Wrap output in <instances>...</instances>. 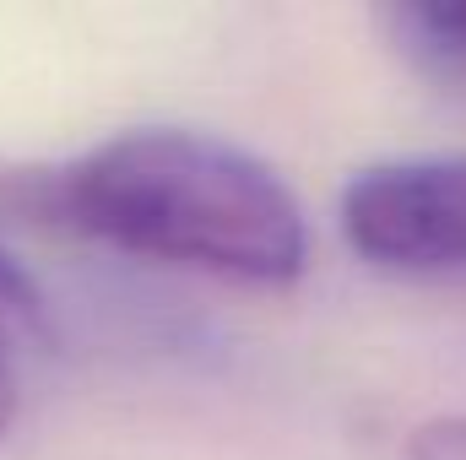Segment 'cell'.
<instances>
[{
    "instance_id": "1",
    "label": "cell",
    "mask_w": 466,
    "mask_h": 460,
    "mask_svg": "<svg viewBox=\"0 0 466 460\" xmlns=\"http://www.w3.org/2000/svg\"><path fill=\"white\" fill-rule=\"evenodd\" d=\"M22 201L76 238L244 287H288L309 265L304 206L288 179L212 130H119L22 185Z\"/></svg>"
},
{
    "instance_id": "6",
    "label": "cell",
    "mask_w": 466,
    "mask_h": 460,
    "mask_svg": "<svg viewBox=\"0 0 466 460\" xmlns=\"http://www.w3.org/2000/svg\"><path fill=\"white\" fill-rule=\"evenodd\" d=\"M16 417V368H11V352H0V428Z\"/></svg>"
},
{
    "instance_id": "3",
    "label": "cell",
    "mask_w": 466,
    "mask_h": 460,
    "mask_svg": "<svg viewBox=\"0 0 466 460\" xmlns=\"http://www.w3.org/2000/svg\"><path fill=\"white\" fill-rule=\"evenodd\" d=\"M380 27L423 82L466 93V0H401L380 11Z\"/></svg>"
},
{
    "instance_id": "5",
    "label": "cell",
    "mask_w": 466,
    "mask_h": 460,
    "mask_svg": "<svg viewBox=\"0 0 466 460\" xmlns=\"http://www.w3.org/2000/svg\"><path fill=\"white\" fill-rule=\"evenodd\" d=\"M407 460H466V417H434L407 439Z\"/></svg>"
},
{
    "instance_id": "4",
    "label": "cell",
    "mask_w": 466,
    "mask_h": 460,
    "mask_svg": "<svg viewBox=\"0 0 466 460\" xmlns=\"http://www.w3.org/2000/svg\"><path fill=\"white\" fill-rule=\"evenodd\" d=\"M44 336V293L38 282L11 260V249H0V352Z\"/></svg>"
},
{
    "instance_id": "2",
    "label": "cell",
    "mask_w": 466,
    "mask_h": 460,
    "mask_svg": "<svg viewBox=\"0 0 466 460\" xmlns=\"http://www.w3.org/2000/svg\"><path fill=\"white\" fill-rule=\"evenodd\" d=\"M342 238L396 276H466V152L358 168L342 190Z\"/></svg>"
}]
</instances>
